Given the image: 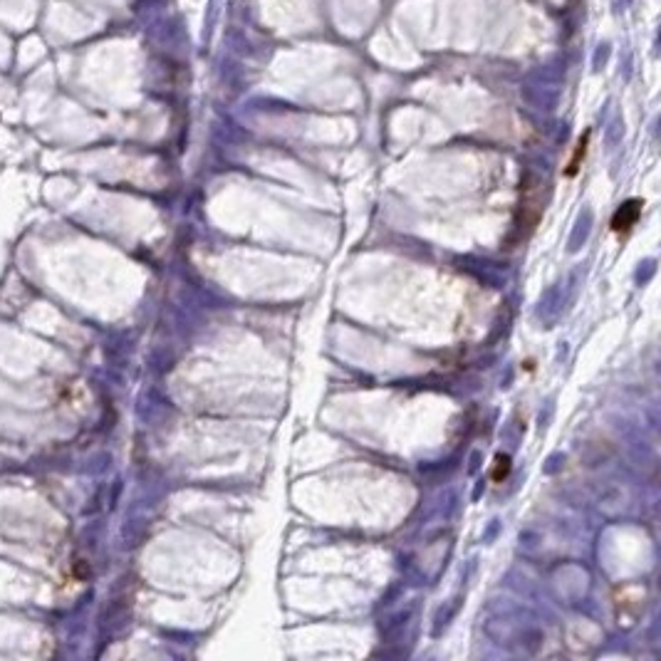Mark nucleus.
Instances as JSON below:
<instances>
[{"mask_svg": "<svg viewBox=\"0 0 661 661\" xmlns=\"http://www.w3.org/2000/svg\"><path fill=\"white\" fill-rule=\"evenodd\" d=\"M639 213H641V201H629V203H624L615 213V218H612V231H617V233L629 231L636 223V218H639Z\"/></svg>", "mask_w": 661, "mask_h": 661, "instance_id": "nucleus-1", "label": "nucleus"}, {"mask_svg": "<svg viewBox=\"0 0 661 661\" xmlns=\"http://www.w3.org/2000/svg\"><path fill=\"white\" fill-rule=\"evenodd\" d=\"M587 144H590V132H584V134H582V139H579V141H577V149H574L572 159H569V164H567V171H565V174H567V176H574V174H577L579 164H582L584 154H587Z\"/></svg>", "mask_w": 661, "mask_h": 661, "instance_id": "nucleus-2", "label": "nucleus"}, {"mask_svg": "<svg viewBox=\"0 0 661 661\" xmlns=\"http://www.w3.org/2000/svg\"><path fill=\"white\" fill-rule=\"evenodd\" d=\"M510 471V458L508 456H498L496 458V471H493V481H503Z\"/></svg>", "mask_w": 661, "mask_h": 661, "instance_id": "nucleus-3", "label": "nucleus"}]
</instances>
